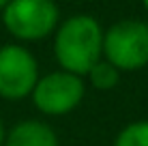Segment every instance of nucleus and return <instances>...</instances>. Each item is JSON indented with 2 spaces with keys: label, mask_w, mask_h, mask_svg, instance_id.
Here are the masks:
<instances>
[{
  "label": "nucleus",
  "mask_w": 148,
  "mask_h": 146,
  "mask_svg": "<svg viewBox=\"0 0 148 146\" xmlns=\"http://www.w3.org/2000/svg\"><path fill=\"white\" fill-rule=\"evenodd\" d=\"M103 32L99 19L86 13L71 15L54 32V58L62 71L86 77L103 58Z\"/></svg>",
  "instance_id": "1"
},
{
  "label": "nucleus",
  "mask_w": 148,
  "mask_h": 146,
  "mask_svg": "<svg viewBox=\"0 0 148 146\" xmlns=\"http://www.w3.org/2000/svg\"><path fill=\"white\" fill-rule=\"evenodd\" d=\"M0 17L4 30L15 41L37 43L56 32L60 9L56 0H9Z\"/></svg>",
  "instance_id": "2"
},
{
  "label": "nucleus",
  "mask_w": 148,
  "mask_h": 146,
  "mask_svg": "<svg viewBox=\"0 0 148 146\" xmlns=\"http://www.w3.org/2000/svg\"><path fill=\"white\" fill-rule=\"evenodd\" d=\"M86 77H88V82H90V86H92V88L108 93V90H112V88L118 86V82H120V71L114 67V64H110L105 58H101L99 62H97L95 67L86 73Z\"/></svg>",
  "instance_id": "7"
},
{
  "label": "nucleus",
  "mask_w": 148,
  "mask_h": 146,
  "mask_svg": "<svg viewBox=\"0 0 148 146\" xmlns=\"http://www.w3.org/2000/svg\"><path fill=\"white\" fill-rule=\"evenodd\" d=\"M2 146H58V135L43 120L26 118L7 131Z\"/></svg>",
  "instance_id": "6"
},
{
  "label": "nucleus",
  "mask_w": 148,
  "mask_h": 146,
  "mask_svg": "<svg viewBox=\"0 0 148 146\" xmlns=\"http://www.w3.org/2000/svg\"><path fill=\"white\" fill-rule=\"evenodd\" d=\"M103 58L122 71H140L148 64V24L120 19L103 32Z\"/></svg>",
  "instance_id": "3"
},
{
  "label": "nucleus",
  "mask_w": 148,
  "mask_h": 146,
  "mask_svg": "<svg viewBox=\"0 0 148 146\" xmlns=\"http://www.w3.org/2000/svg\"><path fill=\"white\" fill-rule=\"evenodd\" d=\"M41 73L34 54L22 43H7L0 47V97L7 101H22L32 95Z\"/></svg>",
  "instance_id": "5"
},
{
  "label": "nucleus",
  "mask_w": 148,
  "mask_h": 146,
  "mask_svg": "<svg viewBox=\"0 0 148 146\" xmlns=\"http://www.w3.org/2000/svg\"><path fill=\"white\" fill-rule=\"evenodd\" d=\"M7 4H9V0H0V13L4 11V7H7Z\"/></svg>",
  "instance_id": "10"
},
{
  "label": "nucleus",
  "mask_w": 148,
  "mask_h": 146,
  "mask_svg": "<svg viewBox=\"0 0 148 146\" xmlns=\"http://www.w3.org/2000/svg\"><path fill=\"white\" fill-rule=\"evenodd\" d=\"M32 103L45 116L71 114L86 97V82L69 71H52L41 75L32 90Z\"/></svg>",
  "instance_id": "4"
},
{
  "label": "nucleus",
  "mask_w": 148,
  "mask_h": 146,
  "mask_svg": "<svg viewBox=\"0 0 148 146\" xmlns=\"http://www.w3.org/2000/svg\"><path fill=\"white\" fill-rule=\"evenodd\" d=\"M142 2H144V7H146V11H148V0H142Z\"/></svg>",
  "instance_id": "11"
},
{
  "label": "nucleus",
  "mask_w": 148,
  "mask_h": 146,
  "mask_svg": "<svg viewBox=\"0 0 148 146\" xmlns=\"http://www.w3.org/2000/svg\"><path fill=\"white\" fill-rule=\"evenodd\" d=\"M114 146H148V120L125 125L114 138Z\"/></svg>",
  "instance_id": "8"
},
{
  "label": "nucleus",
  "mask_w": 148,
  "mask_h": 146,
  "mask_svg": "<svg viewBox=\"0 0 148 146\" xmlns=\"http://www.w3.org/2000/svg\"><path fill=\"white\" fill-rule=\"evenodd\" d=\"M4 135H7V129H4V123H2V118H0V146L4 144Z\"/></svg>",
  "instance_id": "9"
}]
</instances>
